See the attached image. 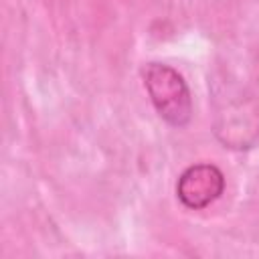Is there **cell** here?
Segmentation results:
<instances>
[{"mask_svg":"<svg viewBox=\"0 0 259 259\" xmlns=\"http://www.w3.org/2000/svg\"><path fill=\"white\" fill-rule=\"evenodd\" d=\"M212 132L223 148L247 150L259 140V95L227 75L212 77Z\"/></svg>","mask_w":259,"mask_h":259,"instance_id":"obj_1","label":"cell"},{"mask_svg":"<svg viewBox=\"0 0 259 259\" xmlns=\"http://www.w3.org/2000/svg\"><path fill=\"white\" fill-rule=\"evenodd\" d=\"M142 83L152 107L172 127H186L192 119V93L184 77L170 65L150 61L142 67Z\"/></svg>","mask_w":259,"mask_h":259,"instance_id":"obj_2","label":"cell"},{"mask_svg":"<svg viewBox=\"0 0 259 259\" xmlns=\"http://www.w3.org/2000/svg\"><path fill=\"white\" fill-rule=\"evenodd\" d=\"M225 174L217 164L196 162L184 168L176 180V196L188 210H202L221 198Z\"/></svg>","mask_w":259,"mask_h":259,"instance_id":"obj_3","label":"cell"}]
</instances>
